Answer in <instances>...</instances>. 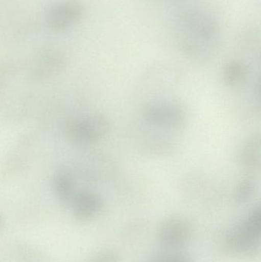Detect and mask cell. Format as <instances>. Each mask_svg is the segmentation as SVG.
Wrapping results in <instances>:
<instances>
[{
    "label": "cell",
    "instance_id": "1",
    "mask_svg": "<svg viewBox=\"0 0 261 262\" xmlns=\"http://www.w3.org/2000/svg\"><path fill=\"white\" fill-rule=\"evenodd\" d=\"M169 18L175 40L188 58L205 62L217 53L221 27L209 3L176 11Z\"/></svg>",
    "mask_w": 261,
    "mask_h": 262
},
{
    "label": "cell",
    "instance_id": "2",
    "mask_svg": "<svg viewBox=\"0 0 261 262\" xmlns=\"http://www.w3.org/2000/svg\"><path fill=\"white\" fill-rule=\"evenodd\" d=\"M260 231L261 209L257 206L230 232L227 238V246L236 255H254L260 247Z\"/></svg>",
    "mask_w": 261,
    "mask_h": 262
},
{
    "label": "cell",
    "instance_id": "3",
    "mask_svg": "<svg viewBox=\"0 0 261 262\" xmlns=\"http://www.w3.org/2000/svg\"><path fill=\"white\" fill-rule=\"evenodd\" d=\"M64 135L72 143L93 144L107 135L110 122L104 115L94 114L84 118L69 119L64 124Z\"/></svg>",
    "mask_w": 261,
    "mask_h": 262
},
{
    "label": "cell",
    "instance_id": "4",
    "mask_svg": "<svg viewBox=\"0 0 261 262\" xmlns=\"http://www.w3.org/2000/svg\"><path fill=\"white\" fill-rule=\"evenodd\" d=\"M143 117L151 125L178 130L185 125L188 114L185 106L177 101H158L149 103L144 107Z\"/></svg>",
    "mask_w": 261,
    "mask_h": 262
},
{
    "label": "cell",
    "instance_id": "5",
    "mask_svg": "<svg viewBox=\"0 0 261 262\" xmlns=\"http://www.w3.org/2000/svg\"><path fill=\"white\" fill-rule=\"evenodd\" d=\"M83 6L76 0H64L54 3L46 12V23L55 32H63L79 21Z\"/></svg>",
    "mask_w": 261,
    "mask_h": 262
},
{
    "label": "cell",
    "instance_id": "6",
    "mask_svg": "<svg viewBox=\"0 0 261 262\" xmlns=\"http://www.w3.org/2000/svg\"><path fill=\"white\" fill-rule=\"evenodd\" d=\"M193 231V223L188 219L178 215L169 217L159 226L158 238L167 247H181L191 239Z\"/></svg>",
    "mask_w": 261,
    "mask_h": 262
},
{
    "label": "cell",
    "instance_id": "7",
    "mask_svg": "<svg viewBox=\"0 0 261 262\" xmlns=\"http://www.w3.org/2000/svg\"><path fill=\"white\" fill-rule=\"evenodd\" d=\"M69 206L77 222L87 223L102 212L104 203L102 197L97 192L81 190L76 192Z\"/></svg>",
    "mask_w": 261,
    "mask_h": 262
},
{
    "label": "cell",
    "instance_id": "8",
    "mask_svg": "<svg viewBox=\"0 0 261 262\" xmlns=\"http://www.w3.org/2000/svg\"><path fill=\"white\" fill-rule=\"evenodd\" d=\"M65 58L61 51L55 48H44L38 51L32 61V73L36 77H44L61 70Z\"/></svg>",
    "mask_w": 261,
    "mask_h": 262
},
{
    "label": "cell",
    "instance_id": "9",
    "mask_svg": "<svg viewBox=\"0 0 261 262\" xmlns=\"http://www.w3.org/2000/svg\"><path fill=\"white\" fill-rule=\"evenodd\" d=\"M260 137L254 134L242 143L239 154L241 164L248 171H254L260 166Z\"/></svg>",
    "mask_w": 261,
    "mask_h": 262
},
{
    "label": "cell",
    "instance_id": "10",
    "mask_svg": "<svg viewBox=\"0 0 261 262\" xmlns=\"http://www.w3.org/2000/svg\"><path fill=\"white\" fill-rule=\"evenodd\" d=\"M52 187L58 201L63 205L68 206L78 192L73 177L65 171H61L55 174L52 181Z\"/></svg>",
    "mask_w": 261,
    "mask_h": 262
},
{
    "label": "cell",
    "instance_id": "11",
    "mask_svg": "<svg viewBox=\"0 0 261 262\" xmlns=\"http://www.w3.org/2000/svg\"><path fill=\"white\" fill-rule=\"evenodd\" d=\"M248 78V69L242 61L233 60L225 64L222 71V81L225 85L235 88L241 85Z\"/></svg>",
    "mask_w": 261,
    "mask_h": 262
},
{
    "label": "cell",
    "instance_id": "12",
    "mask_svg": "<svg viewBox=\"0 0 261 262\" xmlns=\"http://www.w3.org/2000/svg\"><path fill=\"white\" fill-rule=\"evenodd\" d=\"M258 183L254 177H248L243 179L234 189V200L239 203H246L251 201L257 193Z\"/></svg>",
    "mask_w": 261,
    "mask_h": 262
},
{
    "label": "cell",
    "instance_id": "13",
    "mask_svg": "<svg viewBox=\"0 0 261 262\" xmlns=\"http://www.w3.org/2000/svg\"><path fill=\"white\" fill-rule=\"evenodd\" d=\"M119 255L110 249H103L90 255L83 262H119Z\"/></svg>",
    "mask_w": 261,
    "mask_h": 262
},
{
    "label": "cell",
    "instance_id": "14",
    "mask_svg": "<svg viewBox=\"0 0 261 262\" xmlns=\"http://www.w3.org/2000/svg\"><path fill=\"white\" fill-rule=\"evenodd\" d=\"M152 262H193L188 256L182 254L164 255Z\"/></svg>",
    "mask_w": 261,
    "mask_h": 262
},
{
    "label": "cell",
    "instance_id": "15",
    "mask_svg": "<svg viewBox=\"0 0 261 262\" xmlns=\"http://www.w3.org/2000/svg\"><path fill=\"white\" fill-rule=\"evenodd\" d=\"M5 227V220L3 217L0 215V232L3 230Z\"/></svg>",
    "mask_w": 261,
    "mask_h": 262
}]
</instances>
